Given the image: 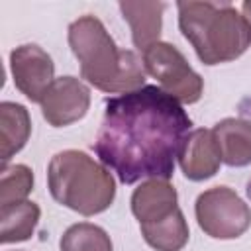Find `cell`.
Returning a JSON list of instances; mask_svg holds the SVG:
<instances>
[{"label":"cell","mask_w":251,"mask_h":251,"mask_svg":"<svg viewBox=\"0 0 251 251\" xmlns=\"http://www.w3.org/2000/svg\"><path fill=\"white\" fill-rule=\"evenodd\" d=\"M190 126L180 102L159 86H141L106 100L94 151L124 184L169 180Z\"/></svg>","instance_id":"1"},{"label":"cell","mask_w":251,"mask_h":251,"mask_svg":"<svg viewBox=\"0 0 251 251\" xmlns=\"http://www.w3.org/2000/svg\"><path fill=\"white\" fill-rule=\"evenodd\" d=\"M69 45L80 76L94 88L126 94L145 86V67L137 53L120 49L96 16H80L69 25Z\"/></svg>","instance_id":"2"},{"label":"cell","mask_w":251,"mask_h":251,"mask_svg":"<svg viewBox=\"0 0 251 251\" xmlns=\"http://www.w3.org/2000/svg\"><path fill=\"white\" fill-rule=\"evenodd\" d=\"M178 27L204 65L229 63L241 57L251 31L245 18L229 2H176Z\"/></svg>","instance_id":"3"},{"label":"cell","mask_w":251,"mask_h":251,"mask_svg":"<svg viewBox=\"0 0 251 251\" xmlns=\"http://www.w3.org/2000/svg\"><path fill=\"white\" fill-rule=\"evenodd\" d=\"M47 186L59 204L82 216L108 210L116 198V182L108 167L76 149L53 155L47 167Z\"/></svg>","instance_id":"4"},{"label":"cell","mask_w":251,"mask_h":251,"mask_svg":"<svg viewBox=\"0 0 251 251\" xmlns=\"http://www.w3.org/2000/svg\"><path fill=\"white\" fill-rule=\"evenodd\" d=\"M141 53L145 73L157 78L161 90H165L180 104H194L200 100L204 80L175 45L157 41Z\"/></svg>","instance_id":"5"},{"label":"cell","mask_w":251,"mask_h":251,"mask_svg":"<svg viewBox=\"0 0 251 251\" xmlns=\"http://www.w3.org/2000/svg\"><path fill=\"white\" fill-rule=\"evenodd\" d=\"M200 229L214 239H235L251 226L249 206L227 186L204 190L194 204Z\"/></svg>","instance_id":"6"},{"label":"cell","mask_w":251,"mask_h":251,"mask_svg":"<svg viewBox=\"0 0 251 251\" xmlns=\"http://www.w3.org/2000/svg\"><path fill=\"white\" fill-rule=\"evenodd\" d=\"M10 71L14 76V86L27 100L39 104L55 80L53 59L35 43L20 45L10 53Z\"/></svg>","instance_id":"7"},{"label":"cell","mask_w":251,"mask_h":251,"mask_svg":"<svg viewBox=\"0 0 251 251\" xmlns=\"http://www.w3.org/2000/svg\"><path fill=\"white\" fill-rule=\"evenodd\" d=\"M90 108L88 86L75 76L55 78L41 100V114L53 127H65L80 118Z\"/></svg>","instance_id":"8"},{"label":"cell","mask_w":251,"mask_h":251,"mask_svg":"<svg viewBox=\"0 0 251 251\" xmlns=\"http://www.w3.org/2000/svg\"><path fill=\"white\" fill-rule=\"evenodd\" d=\"M176 190L169 180L149 178L141 182L131 194V212L139 222V227L155 226L178 212Z\"/></svg>","instance_id":"9"},{"label":"cell","mask_w":251,"mask_h":251,"mask_svg":"<svg viewBox=\"0 0 251 251\" xmlns=\"http://www.w3.org/2000/svg\"><path fill=\"white\" fill-rule=\"evenodd\" d=\"M178 165L186 178L190 180H206L220 171L222 155L212 129H192L182 141L178 151Z\"/></svg>","instance_id":"10"},{"label":"cell","mask_w":251,"mask_h":251,"mask_svg":"<svg viewBox=\"0 0 251 251\" xmlns=\"http://www.w3.org/2000/svg\"><path fill=\"white\" fill-rule=\"evenodd\" d=\"M118 6L131 27V39L139 51L159 41L165 10L163 2H120Z\"/></svg>","instance_id":"11"},{"label":"cell","mask_w":251,"mask_h":251,"mask_svg":"<svg viewBox=\"0 0 251 251\" xmlns=\"http://www.w3.org/2000/svg\"><path fill=\"white\" fill-rule=\"evenodd\" d=\"M212 131L222 155V163L229 167L251 165V122L241 118H226L218 122Z\"/></svg>","instance_id":"12"},{"label":"cell","mask_w":251,"mask_h":251,"mask_svg":"<svg viewBox=\"0 0 251 251\" xmlns=\"http://www.w3.org/2000/svg\"><path fill=\"white\" fill-rule=\"evenodd\" d=\"M31 133V120L25 106L18 102L0 104V147H2V167L24 149Z\"/></svg>","instance_id":"13"},{"label":"cell","mask_w":251,"mask_h":251,"mask_svg":"<svg viewBox=\"0 0 251 251\" xmlns=\"http://www.w3.org/2000/svg\"><path fill=\"white\" fill-rule=\"evenodd\" d=\"M39 206L29 200L0 206V241L6 245L29 239L39 222Z\"/></svg>","instance_id":"14"},{"label":"cell","mask_w":251,"mask_h":251,"mask_svg":"<svg viewBox=\"0 0 251 251\" xmlns=\"http://www.w3.org/2000/svg\"><path fill=\"white\" fill-rule=\"evenodd\" d=\"M141 235L147 241V245H151L157 251H180L186 245L190 233L184 214L178 210L175 216L161 224L141 227Z\"/></svg>","instance_id":"15"},{"label":"cell","mask_w":251,"mask_h":251,"mask_svg":"<svg viewBox=\"0 0 251 251\" xmlns=\"http://www.w3.org/2000/svg\"><path fill=\"white\" fill-rule=\"evenodd\" d=\"M61 251H112L110 235L96 224L80 222L71 226L59 241Z\"/></svg>","instance_id":"16"},{"label":"cell","mask_w":251,"mask_h":251,"mask_svg":"<svg viewBox=\"0 0 251 251\" xmlns=\"http://www.w3.org/2000/svg\"><path fill=\"white\" fill-rule=\"evenodd\" d=\"M33 188V173L27 165L2 167L0 176V206L24 202Z\"/></svg>","instance_id":"17"},{"label":"cell","mask_w":251,"mask_h":251,"mask_svg":"<svg viewBox=\"0 0 251 251\" xmlns=\"http://www.w3.org/2000/svg\"><path fill=\"white\" fill-rule=\"evenodd\" d=\"M241 16L245 18L247 27H249V31H251V0H245V2L241 4Z\"/></svg>","instance_id":"18"}]
</instances>
